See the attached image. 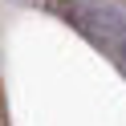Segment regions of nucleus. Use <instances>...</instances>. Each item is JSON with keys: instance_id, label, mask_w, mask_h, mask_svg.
Masks as SVG:
<instances>
[{"instance_id": "f257e3e1", "label": "nucleus", "mask_w": 126, "mask_h": 126, "mask_svg": "<svg viewBox=\"0 0 126 126\" xmlns=\"http://www.w3.org/2000/svg\"><path fill=\"white\" fill-rule=\"evenodd\" d=\"M122 53H126V41H122Z\"/></svg>"}]
</instances>
